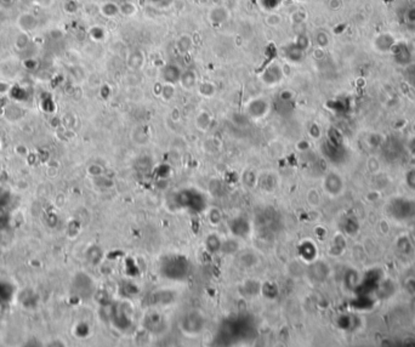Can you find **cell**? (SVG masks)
<instances>
[{
  "instance_id": "6da1fadb",
  "label": "cell",
  "mask_w": 415,
  "mask_h": 347,
  "mask_svg": "<svg viewBox=\"0 0 415 347\" xmlns=\"http://www.w3.org/2000/svg\"><path fill=\"white\" fill-rule=\"evenodd\" d=\"M16 23L21 32L29 33L33 32L38 27V18L32 12H23L18 16Z\"/></svg>"
},
{
  "instance_id": "52a82bcc",
  "label": "cell",
  "mask_w": 415,
  "mask_h": 347,
  "mask_svg": "<svg viewBox=\"0 0 415 347\" xmlns=\"http://www.w3.org/2000/svg\"><path fill=\"white\" fill-rule=\"evenodd\" d=\"M152 2H159V0H152Z\"/></svg>"
},
{
  "instance_id": "277c9868",
  "label": "cell",
  "mask_w": 415,
  "mask_h": 347,
  "mask_svg": "<svg viewBox=\"0 0 415 347\" xmlns=\"http://www.w3.org/2000/svg\"><path fill=\"white\" fill-rule=\"evenodd\" d=\"M90 36L95 40H100L103 38V30L100 27H94L90 29Z\"/></svg>"
},
{
  "instance_id": "5b68a950",
  "label": "cell",
  "mask_w": 415,
  "mask_h": 347,
  "mask_svg": "<svg viewBox=\"0 0 415 347\" xmlns=\"http://www.w3.org/2000/svg\"><path fill=\"white\" fill-rule=\"evenodd\" d=\"M18 0H0V5L4 6L5 9H10L11 6H14Z\"/></svg>"
},
{
  "instance_id": "8992f818",
  "label": "cell",
  "mask_w": 415,
  "mask_h": 347,
  "mask_svg": "<svg viewBox=\"0 0 415 347\" xmlns=\"http://www.w3.org/2000/svg\"><path fill=\"white\" fill-rule=\"evenodd\" d=\"M23 2L29 3V4L39 5V6H49L48 0H23Z\"/></svg>"
},
{
  "instance_id": "7a4b0ae2",
  "label": "cell",
  "mask_w": 415,
  "mask_h": 347,
  "mask_svg": "<svg viewBox=\"0 0 415 347\" xmlns=\"http://www.w3.org/2000/svg\"><path fill=\"white\" fill-rule=\"evenodd\" d=\"M29 45V38H28V33L21 32L20 34L16 36L15 39V47H16L17 50L22 51L24 49L28 48Z\"/></svg>"
},
{
  "instance_id": "3957f363",
  "label": "cell",
  "mask_w": 415,
  "mask_h": 347,
  "mask_svg": "<svg viewBox=\"0 0 415 347\" xmlns=\"http://www.w3.org/2000/svg\"><path fill=\"white\" fill-rule=\"evenodd\" d=\"M119 11H120V9H118V6L113 4V3H106V4H103L101 8V12L107 17L114 16V15H117Z\"/></svg>"
}]
</instances>
